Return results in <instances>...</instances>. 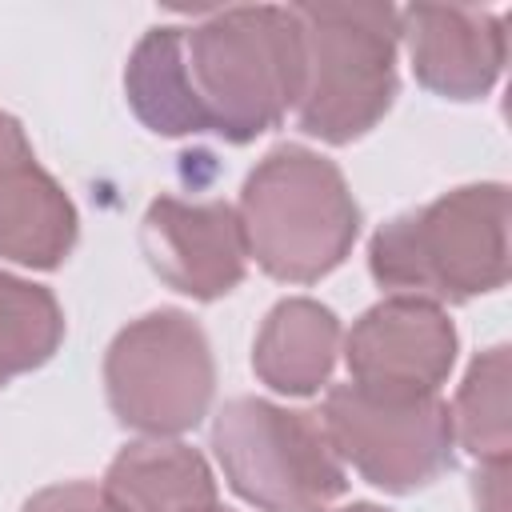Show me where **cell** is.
I'll list each match as a JSON object with an SVG mask.
<instances>
[{
	"mask_svg": "<svg viewBox=\"0 0 512 512\" xmlns=\"http://www.w3.org/2000/svg\"><path fill=\"white\" fill-rule=\"evenodd\" d=\"M132 112L160 136L212 132L248 144L276 128L300 92L292 8H220L192 28H152L124 68Z\"/></svg>",
	"mask_w": 512,
	"mask_h": 512,
	"instance_id": "cell-1",
	"label": "cell"
},
{
	"mask_svg": "<svg viewBox=\"0 0 512 512\" xmlns=\"http://www.w3.org/2000/svg\"><path fill=\"white\" fill-rule=\"evenodd\" d=\"M372 280L396 296L460 304L508 280V188L468 184L388 220L368 244Z\"/></svg>",
	"mask_w": 512,
	"mask_h": 512,
	"instance_id": "cell-2",
	"label": "cell"
},
{
	"mask_svg": "<svg viewBox=\"0 0 512 512\" xmlns=\"http://www.w3.org/2000/svg\"><path fill=\"white\" fill-rule=\"evenodd\" d=\"M300 28L296 124L324 144H352L392 108L400 12L388 4H292Z\"/></svg>",
	"mask_w": 512,
	"mask_h": 512,
	"instance_id": "cell-3",
	"label": "cell"
},
{
	"mask_svg": "<svg viewBox=\"0 0 512 512\" xmlns=\"http://www.w3.org/2000/svg\"><path fill=\"white\" fill-rule=\"evenodd\" d=\"M236 216L248 256L288 284L328 276L360 232V208L340 168L300 144L272 148L248 172Z\"/></svg>",
	"mask_w": 512,
	"mask_h": 512,
	"instance_id": "cell-4",
	"label": "cell"
},
{
	"mask_svg": "<svg viewBox=\"0 0 512 512\" xmlns=\"http://www.w3.org/2000/svg\"><path fill=\"white\" fill-rule=\"evenodd\" d=\"M212 452L232 492L260 512H320L348 488L320 416L260 396H236L216 412Z\"/></svg>",
	"mask_w": 512,
	"mask_h": 512,
	"instance_id": "cell-5",
	"label": "cell"
},
{
	"mask_svg": "<svg viewBox=\"0 0 512 512\" xmlns=\"http://www.w3.org/2000/svg\"><path fill=\"white\" fill-rule=\"evenodd\" d=\"M212 348L200 324L176 308L120 328L104 356V388L116 420L144 436H180L212 404Z\"/></svg>",
	"mask_w": 512,
	"mask_h": 512,
	"instance_id": "cell-6",
	"label": "cell"
},
{
	"mask_svg": "<svg viewBox=\"0 0 512 512\" xmlns=\"http://www.w3.org/2000/svg\"><path fill=\"white\" fill-rule=\"evenodd\" d=\"M340 464L384 492H416L452 468V416L440 396H392L336 384L316 412Z\"/></svg>",
	"mask_w": 512,
	"mask_h": 512,
	"instance_id": "cell-7",
	"label": "cell"
},
{
	"mask_svg": "<svg viewBox=\"0 0 512 512\" xmlns=\"http://www.w3.org/2000/svg\"><path fill=\"white\" fill-rule=\"evenodd\" d=\"M352 384L392 396H436L456 360V328L440 304L388 296L372 304L344 340Z\"/></svg>",
	"mask_w": 512,
	"mask_h": 512,
	"instance_id": "cell-8",
	"label": "cell"
},
{
	"mask_svg": "<svg viewBox=\"0 0 512 512\" xmlns=\"http://www.w3.org/2000/svg\"><path fill=\"white\" fill-rule=\"evenodd\" d=\"M140 244L152 272L192 300L228 296L244 280L248 248L240 216L224 200H152L140 224Z\"/></svg>",
	"mask_w": 512,
	"mask_h": 512,
	"instance_id": "cell-9",
	"label": "cell"
},
{
	"mask_svg": "<svg viewBox=\"0 0 512 512\" xmlns=\"http://www.w3.org/2000/svg\"><path fill=\"white\" fill-rule=\"evenodd\" d=\"M400 40L416 80L448 100L484 96L504 68V20L460 4H416L400 12Z\"/></svg>",
	"mask_w": 512,
	"mask_h": 512,
	"instance_id": "cell-10",
	"label": "cell"
},
{
	"mask_svg": "<svg viewBox=\"0 0 512 512\" xmlns=\"http://www.w3.org/2000/svg\"><path fill=\"white\" fill-rule=\"evenodd\" d=\"M76 244V208L40 168L24 128L0 112V256L56 268Z\"/></svg>",
	"mask_w": 512,
	"mask_h": 512,
	"instance_id": "cell-11",
	"label": "cell"
},
{
	"mask_svg": "<svg viewBox=\"0 0 512 512\" xmlns=\"http://www.w3.org/2000/svg\"><path fill=\"white\" fill-rule=\"evenodd\" d=\"M108 512H208L216 508V480L204 456L180 440L128 444L100 484Z\"/></svg>",
	"mask_w": 512,
	"mask_h": 512,
	"instance_id": "cell-12",
	"label": "cell"
},
{
	"mask_svg": "<svg viewBox=\"0 0 512 512\" xmlns=\"http://www.w3.org/2000/svg\"><path fill=\"white\" fill-rule=\"evenodd\" d=\"M340 352V320L316 304V300H280L260 332H256V348H252V368L256 376L284 396H312Z\"/></svg>",
	"mask_w": 512,
	"mask_h": 512,
	"instance_id": "cell-13",
	"label": "cell"
},
{
	"mask_svg": "<svg viewBox=\"0 0 512 512\" xmlns=\"http://www.w3.org/2000/svg\"><path fill=\"white\" fill-rule=\"evenodd\" d=\"M448 416H452V440L468 448L480 464L508 460L512 416H508V348L504 344L472 360Z\"/></svg>",
	"mask_w": 512,
	"mask_h": 512,
	"instance_id": "cell-14",
	"label": "cell"
},
{
	"mask_svg": "<svg viewBox=\"0 0 512 512\" xmlns=\"http://www.w3.org/2000/svg\"><path fill=\"white\" fill-rule=\"evenodd\" d=\"M64 340V312L56 296L32 280L0 272V388L40 364Z\"/></svg>",
	"mask_w": 512,
	"mask_h": 512,
	"instance_id": "cell-15",
	"label": "cell"
},
{
	"mask_svg": "<svg viewBox=\"0 0 512 512\" xmlns=\"http://www.w3.org/2000/svg\"><path fill=\"white\" fill-rule=\"evenodd\" d=\"M24 512H108L100 484L88 480H72V484H52L44 492H36Z\"/></svg>",
	"mask_w": 512,
	"mask_h": 512,
	"instance_id": "cell-16",
	"label": "cell"
},
{
	"mask_svg": "<svg viewBox=\"0 0 512 512\" xmlns=\"http://www.w3.org/2000/svg\"><path fill=\"white\" fill-rule=\"evenodd\" d=\"M476 492V512H508V460L480 464L472 476Z\"/></svg>",
	"mask_w": 512,
	"mask_h": 512,
	"instance_id": "cell-17",
	"label": "cell"
},
{
	"mask_svg": "<svg viewBox=\"0 0 512 512\" xmlns=\"http://www.w3.org/2000/svg\"><path fill=\"white\" fill-rule=\"evenodd\" d=\"M320 512H328V508H320ZM332 512H384V508H376V504H348V508H332Z\"/></svg>",
	"mask_w": 512,
	"mask_h": 512,
	"instance_id": "cell-18",
	"label": "cell"
},
{
	"mask_svg": "<svg viewBox=\"0 0 512 512\" xmlns=\"http://www.w3.org/2000/svg\"><path fill=\"white\" fill-rule=\"evenodd\" d=\"M208 512H228V508H220V504H216V508H208Z\"/></svg>",
	"mask_w": 512,
	"mask_h": 512,
	"instance_id": "cell-19",
	"label": "cell"
}]
</instances>
